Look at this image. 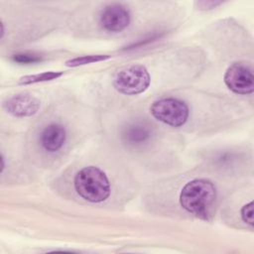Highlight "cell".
<instances>
[{
    "mask_svg": "<svg viewBox=\"0 0 254 254\" xmlns=\"http://www.w3.org/2000/svg\"><path fill=\"white\" fill-rule=\"evenodd\" d=\"M74 189L82 198L90 202H101L110 193V185L105 173L94 166L85 167L77 172Z\"/></svg>",
    "mask_w": 254,
    "mask_h": 254,
    "instance_id": "obj_2",
    "label": "cell"
},
{
    "mask_svg": "<svg viewBox=\"0 0 254 254\" xmlns=\"http://www.w3.org/2000/svg\"><path fill=\"white\" fill-rule=\"evenodd\" d=\"M13 60L20 64H33L39 62L41 58L33 54H17L13 56Z\"/></svg>",
    "mask_w": 254,
    "mask_h": 254,
    "instance_id": "obj_13",
    "label": "cell"
},
{
    "mask_svg": "<svg viewBox=\"0 0 254 254\" xmlns=\"http://www.w3.org/2000/svg\"><path fill=\"white\" fill-rule=\"evenodd\" d=\"M241 217H242V220L249 224L250 226L253 225V202L250 201L249 203L245 204L242 209H241Z\"/></svg>",
    "mask_w": 254,
    "mask_h": 254,
    "instance_id": "obj_12",
    "label": "cell"
},
{
    "mask_svg": "<svg viewBox=\"0 0 254 254\" xmlns=\"http://www.w3.org/2000/svg\"><path fill=\"white\" fill-rule=\"evenodd\" d=\"M0 161H1V173H3L4 168H5V162H4V157H3V155H1Z\"/></svg>",
    "mask_w": 254,
    "mask_h": 254,
    "instance_id": "obj_14",
    "label": "cell"
},
{
    "mask_svg": "<svg viewBox=\"0 0 254 254\" xmlns=\"http://www.w3.org/2000/svg\"><path fill=\"white\" fill-rule=\"evenodd\" d=\"M4 108L14 116L28 117L37 113L40 108V100L27 93L17 94L4 103Z\"/></svg>",
    "mask_w": 254,
    "mask_h": 254,
    "instance_id": "obj_7",
    "label": "cell"
},
{
    "mask_svg": "<svg viewBox=\"0 0 254 254\" xmlns=\"http://www.w3.org/2000/svg\"><path fill=\"white\" fill-rule=\"evenodd\" d=\"M65 141V129L60 124H50L41 134V144L49 152H56Z\"/></svg>",
    "mask_w": 254,
    "mask_h": 254,
    "instance_id": "obj_8",
    "label": "cell"
},
{
    "mask_svg": "<svg viewBox=\"0 0 254 254\" xmlns=\"http://www.w3.org/2000/svg\"><path fill=\"white\" fill-rule=\"evenodd\" d=\"M114 87L121 93L134 95L144 92L150 84V74L141 64H134L120 70L113 81Z\"/></svg>",
    "mask_w": 254,
    "mask_h": 254,
    "instance_id": "obj_3",
    "label": "cell"
},
{
    "mask_svg": "<svg viewBox=\"0 0 254 254\" xmlns=\"http://www.w3.org/2000/svg\"><path fill=\"white\" fill-rule=\"evenodd\" d=\"M152 130L149 125L142 122H135L132 124H129L125 129L123 130L122 137L123 140L132 146H139L151 138Z\"/></svg>",
    "mask_w": 254,
    "mask_h": 254,
    "instance_id": "obj_9",
    "label": "cell"
},
{
    "mask_svg": "<svg viewBox=\"0 0 254 254\" xmlns=\"http://www.w3.org/2000/svg\"><path fill=\"white\" fill-rule=\"evenodd\" d=\"M110 56L108 55H88V56H82V57H77L74 59H70L65 62V65L67 66H79L87 64H92L96 62H101L108 60Z\"/></svg>",
    "mask_w": 254,
    "mask_h": 254,
    "instance_id": "obj_11",
    "label": "cell"
},
{
    "mask_svg": "<svg viewBox=\"0 0 254 254\" xmlns=\"http://www.w3.org/2000/svg\"><path fill=\"white\" fill-rule=\"evenodd\" d=\"M216 198L214 185L203 179L189 182L182 190L180 203L187 211L205 218Z\"/></svg>",
    "mask_w": 254,
    "mask_h": 254,
    "instance_id": "obj_1",
    "label": "cell"
},
{
    "mask_svg": "<svg viewBox=\"0 0 254 254\" xmlns=\"http://www.w3.org/2000/svg\"><path fill=\"white\" fill-rule=\"evenodd\" d=\"M62 74H63L62 71H46V72L37 73V74L25 75V76L20 78L19 83L20 84H30V83L53 80V79H56V78L60 77Z\"/></svg>",
    "mask_w": 254,
    "mask_h": 254,
    "instance_id": "obj_10",
    "label": "cell"
},
{
    "mask_svg": "<svg viewBox=\"0 0 254 254\" xmlns=\"http://www.w3.org/2000/svg\"><path fill=\"white\" fill-rule=\"evenodd\" d=\"M150 110L156 119L174 127L184 125L189 117V107L177 98L159 99L152 104Z\"/></svg>",
    "mask_w": 254,
    "mask_h": 254,
    "instance_id": "obj_4",
    "label": "cell"
},
{
    "mask_svg": "<svg viewBox=\"0 0 254 254\" xmlns=\"http://www.w3.org/2000/svg\"><path fill=\"white\" fill-rule=\"evenodd\" d=\"M227 87L238 94H250L254 90V76L252 67L246 63H234L224 74Z\"/></svg>",
    "mask_w": 254,
    "mask_h": 254,
    "instance_id": "obj_5",
    "label": "cell"
},
{
    "mask_svg": "<svg viewBox=\"0 0 254 254\" xmlns=\"http://www.w3.org/2000/svg\"><path fill=\"white\" fill-rule=\"evenodd\" d=\"M99 22L108 32H121L129 25L130 14L125 6L117 3L110 4L101 11Z\"/></svg>",
    "mask_w": 254,
    "mask_h": 254,
    "instance_id": "obj_6",
    "label": "cell"
},
{
    "mask_svg": "<svg viewBox=\"0 0 254 254\" xmlns=\"http://www.w3.org/2000/svg\"><path fill=\"white\" fill-rule=\"evenodd\" d=\"M0 26H1V35H0V38L2 39V38H3V36H4V25H3V23H2V22L0 23Z\"/></svg>",
    "mask_w": 254,
    "mask_h": 254,
    "instance_id": "obj_15",
    "label": "cell"
}]
</instances>
